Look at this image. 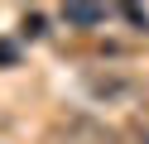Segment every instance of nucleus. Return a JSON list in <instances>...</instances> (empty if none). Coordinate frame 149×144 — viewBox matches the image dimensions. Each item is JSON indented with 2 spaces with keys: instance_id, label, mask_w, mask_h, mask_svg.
<instances>
[{
  "instance_id": "obj_1",
  "label": "nucleus",
  "mask_w": 149,
  "mask_h": 144,
  "mask_svg": "<svg viewBox=\"0 0 149 144\" xmlns=\"http://www.w3.org/2000/svg\"><path fill=\"white\" fill-rule=\"evenodd\" d=\"M82 91L96 106H125V101L144 96V82L135 72H125V67H87L82 72Z\"/></svg>"
},
{
  "instance_id": "obj_2",
  "label": "nucleus",
  "mask_w": 149,
  "mask_h": 144,
  "mask_svg": "<svg viewBox=\"0 0 149 144\" xmlns=\"http://www.w3.org/2000/svg\"><path fill=\"white\" fill-rule=\"evenodd\" d=\"M43 144H120V134L111 130L106 120H96V115L68 111V115L53 120V130L43 134Z\"/></svg>"
},
{
  "instance_id": "obj_3",
  "label": "nucleus",
  "mask_w": 149,
  "mask_h": 144,
  "mask_svg": "<svg viewBox=\"0 0 149 144\" xmlns=\"http://www.w3.org/2000/svg\"><path fill=\"white\" fill-rule=\"evenodd\" d=\"M106 15L111 10H101V5H63V24L68 29H101Z\"/></svg>"
},
{
  "instance_id": "obj_4",
  "label": "nucleus",
  "mask_w": 149,
  "mask_h": 144,
  "mask_svg": "<svg viewBox=\"0 0 149 144\" xmlns=\"http://www.w3.org/2000/svg\"><path fill=\"white\" fill-rule=\"evenodd\" d=\"M19 34H24V38H43V34H48L43 10H24V15H19Z\"/></svg>"
},
{
  "instance_id": "obj_5",
  "label": "nucleus",
  "mask_w": 149,
  "mask_h": 144,
  "mask_svg": "<svg viewBox=\"0 0 149 144\" xmlns=\"http://www.w3.org/2000/svg\"><path fill=\"white\" fill-rule=\"evenodd\" d=\"M116 15H120V19H130V24H135L139 34H149V15H144V10H139V5H120Z\"/></svg>"
},
{
  "instance_id": "obj_6",
  "label": "nucleus",
  "mask_w": 149,
  "mask_h": 144,
  "mask_svg": "<svg viewBox=\"0 0 149 144\" xmlns=\"http://www.w3.org/2000/svg\"><path fill=\"white\" fill-rule=\"evenodd\" d=\"M0 67H19V43L15 38H0Z\"/></svg>"
},
{
  "instance_id": "obj_7",
  "label": "nucleus",
  "mask_w": 149,
  "mask_h": 144,
  "mask_svg": "<svg viewBox=\"0 0 149 144\" xmlns=\"http://www.w3.org/2000/svg\"><path fill=\"white\" fill-rule=\"evenodd\" d=\"M125 139H135V144H149V125L139 120V115H135V120L125 125Z\"/></svg>"
},
{
  "instance_id": "obj_8",
  "label": "nucleus",
  "mask_w": 149,
  "mask_h": 144,
  "mask_svg": "<svg viewBox=\"0 0 149 144\" xmlns=\"http://www.w3.org/2000/svg\"><path fill=\"white\" fill-rule=\"evenodd\" d=\"M139 120H144V125H149V106H144V111H139Z\"/></svg>"
}]
</instances>
